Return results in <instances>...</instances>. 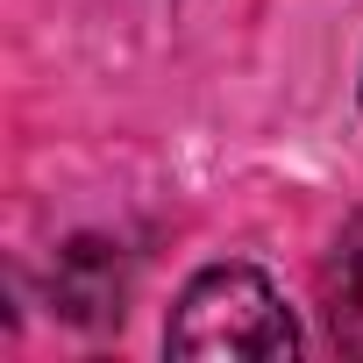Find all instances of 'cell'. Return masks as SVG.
Wrapping results in <instances>:
<instances>
[{
    "instance_id": "6da1fadb",
    "label": "cell",
    "mask_w": 363,
    "mask_h": 363,
    "mask_svg": "<svg viewBox=\"0 0 363 363\" xmlns=\"http://www.w3.org/2000/svg\"><path fill=\"white\" fill-rule=\"evenodd\" d=\"M171 356H250V363H278L299 349V328L285 313V299L271 292L264 271L250 264H214L186 285L171 328H164Z\"/></svg>"
},
{
    "instance_id": "7a4b0ae2",
    "label": "cell",
    "mask_w": 363,
    "mask_h": 363,
    "mask_svg": "<svg viewBox=\"0 0 363 363\" xmlns=\"http://www.w3.org/2000/svg\"><path fill=\"white\" fill-rule=\"evenodd\" d=\"M50 292H57V306H65L72 320H86V328L121 320V299H128L121 250H114V242H72V250H57Z\"/></svg>"
},
{
    "instance_id": "3957f363",
    "label": "cell",
    "mask_w": 363,
    "mask_h": 363,
    "mask_svg": "<svg viewBox=\"0 0 363 363\" xmlns=\"http://www.w3.org/2000/svg\"><path fill=\"white\" fill-rule=\"evenodd\" d=\"M328 320H335L342 349L363 356V214L342 228V242L328 257Z\"/></svg>"
}]
</instances>
